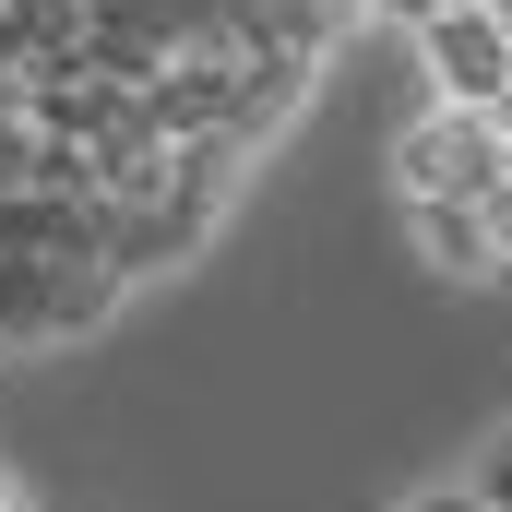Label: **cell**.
Returning <instances> with one entry per match:
<instances>
[{
	"label": "cell",
	"instance_id": "1",
	"mask_svg": "<svg viewBox=\"0 0 512 512\" xmlns=\"http://www.w3.org/2000/svg\"><path fill=\"white\" fill-rule=\"evenodd\" d=\"M512 179V108H429V120H405L393 143V191L405 203H489Z\"/></svg>",
	"mask_w": 512,
	"mask_h": 512
},
{
	"label": "cell",
	"instance_id": "3",
	"mask_svg": "<svg viewBox=\"0 0 512 512\" xmlns=\"http://www.w3.org/2000/svg\"><path fill=\"white\" fill-rule=\"evenodd\" d=\"M405 227H417V262H429L441 286H489V274H512L501 239H489V203H405Z\"/></svg>",
	"mask_w": 512,
	"mask_h": 512
},
{
	"label": "cell",
	"instance_id": "2",
	"mask_svg": "<svg viewBox=\"0 0 512 512\" xmlns=\"http://www.w3.org/2000/svg\"><path fill=\"white\" fill-rule=\"evenodd\" d=\"M417 60L453 108H512V12L501 0H453L417 24Z\"/></svg>",
	"mask_w": 512,
	"mask_h": 512
},
{
	"label": "cell",
	"instance_id": "4",
	"mask_svg": "<svg viewBox=\"0 0 512 512\" xmlns=\"http://www.w3.org/2000/svg\"><path fill=\"white\" fill-rule=\"evenodd\" d=\"M310 72H322V48H251L239 60V143H262V131L286 120L310 96Z\"/></svg>",
	"mask_w": 512,
	"mask_h": 512
},
{
	"label": "cell",
	"instance_id": "7",
	"mask_svg": "<svg viewBox=\"0 0 512 512\" xmlns=\"http://www.w3.org/2000/svg\"><path fill=\"white\" fill-rule=\"evenodd\" d=\"M370 12H393V24H429V12H453V0H370Z\"/></svg>",
	"mask_w": 512,
	"mask_h": 512
},
{
	"label": "cell",
	"instance_id": "5",
	"mask_svg": "<svg viewBox=\"0 0 512 512\" xmlns=\"http://www.w3.org/2000/svg\"><path fill=\"white\" fill-rule=\"evenodd\" d=\"M477 489H489V512H512V429L489 441V465H477Z\"/></svg>",
	"mask_w": 512,
	"mask_h": 512
},
{
	"label": "cell",
	"instance_id": "6",
	"mask_svg": "<svg viewBox=\"0 0 512 512\" xmlns=\"http://www.w3.org/2000/svg\"><path fill=\"white\" fill-rule=\"evenodd\" d=\"M393 512H489V489H441V501H393Z\"/></svg>",
	"mask_w": 512,
	"mask_h": 512
}]
</instances>
